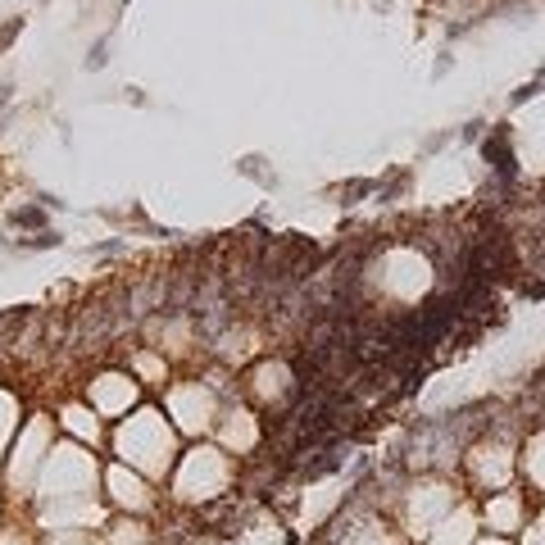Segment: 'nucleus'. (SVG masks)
Returning <instances> with one entry per match:
<instances>
[{
    "label": "nucleus",
    "mask_w": 545,
    "mask_h": 545,
    "mask_svg": "<svg viewBox=\"0 0 545 545\" xmlns=\"http://www.w3.org/2000/svg\"><path fill=\"white\" fill-rule=\"evenodd\" d=\"M450 68H454V55H441V59H437V68H432V73H437V78H445Z\"/></svg>",
    "instance_id": "9"
},
{
    "label": "nucleus",
    "mask_w": 545,
    "mask_h": 545,
    "mask_svg": "<svg viewBox=\"0 0 545 545\" xmlns=\"http://www.w3.org/2000/svg\"><path fill=\"white\" fill-rule=\"evenodd\" d=\"M9 223H14V228H46V209L41 205H23V209H14V214H9Z\"/></svg>",
    "instance_id": "2"
},
{
    "label": "nucleus",
    "mask_w": 545,
    "mask_h": 545,
    "mask_svg": "<svg viewBox=\"0 0 545 545\" xmlns=\"http://www.w3.org/2000/svg\"><path fill=\"white\" fill-rule=\"evenodd\" d=\"M109 64V36H101V41L91 46V55H86V73H101Z\"/></svg>",
    "instance_id": "5"
},
{
    "label": "nucleus",
    "mask_w": 545,
    "mask_h": 545,
    "mask_svg": "<svg viewBox=\"0 0 545 545\" xmlns=\"http://www.w3.org/2000/svg\"><path fill=\"white\" fill-rule=\"evenodd\" d=\"M118 5H123V9H128V5H132V0H118Z\"/></svg>",
    "instance_id": "10"
},
{
    "label": "nucleus",
    "mask_w": 545,
    "mask_h": 545,
    "mask_svg": "<svg viewBox=\"0 0 545 545\" xmlns=\"http://www.w3.org/2000/svg\"><path fill=\"white\" fill-rule=\"evenodd\" d=\"M23 32V19H9L5 23V32H0V51H5V46H14V36Z\"/></svg>",
    "instance_id": "7"
},
{
    "label": "nucleus",
    "mask_w": 545,
    "mask_h": 545,
    "mask_svg": "<svg viewBox=\"0 0 545 545\" xmlns=\"http://www.w3.org/2000/svg\"><path fill=\"white\" fill-rule=\"evenodd\" d=\"M241 173H245V178H259L264 187H277V178L264 168V159H259V155H245V159H241Z\"/></svg>",
    "instance_id": "3"
},
{
    "label": "nucleus",
    "mask_w": 545,
    "mask_h": 545,
    "mask_svg": "<svg viewBox=\"0 0 545 545\" xmlns=\"http://www.w3.org/2000/svg\"><path fill=\"white\" fill-rule=\"evenodd\" d=\"M51 245H59V232H41V237L32 232V237L23 241V250H51Z\"/></svg>",
    "instance_id": "6"
},
{
    "label": "nucleus",
    "mask_w": 545,
    "mask_h": 545,
    "mask_svg": "<svg viewBox=\"0 0 545 545\" xmlns=\"http://www.w3.org/2000/svg\"><path fill=\"white\" fill-rule=\"evenodd\" d=\"M482 159L491 164V173L500 182H514L518 178V155H514V141H509V123L495 128L491 136H482Z\"/></svg>",
    "instance_id": "1"
},
{
    "label": "nucleus",
    "mask_w": 545,
    "mask_h": 545,
    "mask_svg": "<svg viewBox=\"0 0 545 545\" xmlns=\"http://www.w3.org/2000/svg\"><path fill=\"white\" fill-rule=\"evenodd\" d=\"M545 91V78H531V82H523L518 91L509 96V109H518V105H527V101H536V96Z\"/></svg>",
    "instance_id": "4"
},
{
    "label": "nucleus",
    "mask_w": 545,
    "mask_h": 545,
    "mask_svg": "<svg viewBox=\"0 0 545 545\" xmlns=\"http://www.w3.org/2000/svg\"><path fill=\"white\" fill-rule=\"evenodd\" d=\"M482 128H487V123H482V118H473V123H464V132H459V136H464L468 146H473V141H482V136H487Z\"/></svg>",
    "instance_id": "8"
}]
</instances>
